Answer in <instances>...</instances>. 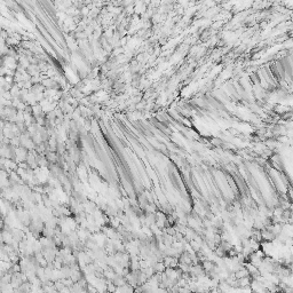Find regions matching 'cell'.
Segmentation results:
<instances>
[{
	"mask_svg": "<svg viewBox=\"0 0 293 293\" xmlns=\"http://www.w3.org/2000/svg\"><path fill=\"white\" fill-rule=\"evenodd\" d=\"M83 278H84V276H83V274H81L79 270H76V271L73 270V273H72V275H71V277H70V279L73 282V283H78V282Z\"/></svg>",
	"mask_w": 293,
	"mask_h": 293,
	"instance_id": "6da1fadb",
	"label": "cell"
},
{
	"mask_svg": "<svg viewBox=\"0 0 293 293\" xmlns=\"http://www.w3.org/2000/svg\"><path fill=\"white\" fill-rule=\"evenodd\" d=\"M117 290H118V288H117L112 282L107 284V288H105V292L107 293H116Z\"/></svg>",
	"mask_w": 293,
	"mask_h": 293,
	"instance_id": "7a4b0ae2",
	"label": "cell"
}]
</instances>
